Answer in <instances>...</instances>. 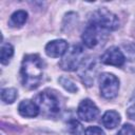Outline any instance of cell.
<instances>
[{"instance_id":"6da1fadb","label":"cell","mask_w":135,"mask_h":135,"mask_svg":"<svg viewBox=\"0 0 135 135\" xmlns=\"http://www.w3.org/2000/svg\"><path fill=\"white\" fill-rule=\"evenodd\" d=\"M43 74V61L37 54H30L24 57L21 64L20 75L22 84L33 90L39 86Z\"/></svg>"},{"instance_id":"7a4b0ae2","label":"cell","mask_w":135,"mask_h":135,"mask_svg":"<svg viewBox=\"0 0 135 135\" xmlns=\"http://www.w3.org/2000/svg\"><path fill=\"white\" fill-rule=\"evenodd\" d=\"M89 22L95 24L105 33L115 31L119 26V20L117 16L107 8H98L97 11L93 12Z\"/></svg>"},{"instance_id":"3957f363","label":"cell","mask_w":135,"mask_h":135,"mask_svg":"<svg viewBox=\"0 0 135 135\" xmlns=\"http://www.w3.org/2000/svg\"><path fill=\"white\" fill-rule=\"evenodd\" d=\"M35 102L45 116H55L60 112V102L57 95L51 91H43L35 97Z\"/></svg>"},{"instance_id":"277c9868","label":"cell","mask_w":135,"mask_h":135,"mask_svg":"<svg viewBox=\"0 0 135 135\" xmlns=\"http://www.w3.org/2000/svg\"><path fill=\"white\" fill-rule=\"evenodd\" d=\"M83 60V49L81 45L76 44L66 51L59 65L64 71H75L81 65Z\"/></svg>"},{"instance_id":"5b68a950","label":"cell","mask_w":135,"mask_h":135,"mask_svg":"<svg viewBox=\"0 0 135 135\" xmlns=\"http://www.w3.org/2000/svg\"><path fill=\"white\" fill-rule=\"evenodd\" d=\"M99 90L102 97L112 99L116 97L119 90L118 78L110 73H103L99 76Z\"/></svg>"},{"instance_id":"8992f818","label":"cell","mask_w":135,"mask_h":135,"mask_svg":"<svg viewBox=\"0 0 135 135\" xmlns=\"http://www.w3.org/2000/svg\"><path fill=\"white\" fill-rule=\"evenodd\" d=\"M104 34H107V33L103 32L101 28H99L98 26H96L95 24H93L91 22H88V24L82 33V36H81L82 42L85 46H88L90 49L95 47L99 43L101 37Z\"/></svg>"},{"instance_id":"52a82bcc","label":"cell","mask_w":135,"mask_h":135,"mask_svg":"<svg viewBox=\"0 0 135 135\" xmlns=\"http://www.w3.org/2000/svg\"><path fill=\"white\" fill-rule=\"evenodd\" d=\"M78 117L84 121H92L96 119L99 114V110L97 105L91 99H83L77 109Z\"/></svg>"},{"instance_id":"ba28073f","label":"cell","mask_w":135,"mask_h":135,"mask_svg":"<svg viewBox=\"0 0 135 135\" xmlns=\"http://www.w3.org/2000/svg\"><path fill=\"white\" fill-rule=\"evenodd\" d=\"M101 62L108 65H114V66H121L123 65L126 61V57L123 53L119 50L117 46H111L109 47L100 57Z\"/></svg>"},{"instance_id":"9c48e42d","label":"cell","mask_w":135,"mask_h":135,"mask_svg":"<svg viewBox=\"0 0 135 135\" xmlns=\"http://www.w3.org/2000/svg\"><path fill=\"white\" fill-rule=\"evenodd\" d=\"M68 51V42L63 39H56L49 42L45 46V53L47 56L57 58L64 55Z\"/></svg>"},{"instance_id":"30bf717a","label":"cell","mask_w":135,"mask_h":135,"mask_svg":"<svg viewBox=\"0 0 135 135\" xmlns=\"http://www.w3.org/2000/svg\"><path fill=\"white\" fill-rule=\"evenodd\" d=\"M18 112L21 116L23 117H30V118H33V117H36L40 110H39V107L37 105V103L35 101H32V100H28V99H25V100H22L20 103H19V107H18Z\"/></svg>"},{"instance_id":"8fae6325","label":"cell","mask_w":135,"mask_h":135,"mask_svg":"<svg viewBox=\"0 0 135 135\" xmlns=\"http://www.w3.org/2000/svg\"><path fill=\"white\" fill-rule=\"evenodd\" d=\"M81 71H80V77L82 78V81L86 83V85H92L94 81V74H95V61H82L81 63Z\"/></svg>"},{"instance_id":"7c38bea8","label":"cell","mask_w":135,"mask_h":135,"mask_svg":"<svg viewBox=\"0 0 135 135\" xmlns=\"http://www.w3.org/2000/svg\"><path fill=\"white\" fill-rule=\"evenodd\" d=\"M102 124L107 129H114L116 128L120 122V115L116 111H107L102 118H101Z\"/></svg>"},{"instance_id":"4fadbf2b","label":"cell","mask_w":135,"mask_h":135,"mask_svg":"<svg viewBox=\"0 0 135 135\" xmlns=\"http://www.w3.org/2000/svg\"><path fill=\"white\" fill-rule=\"evenodd\" d=\"M27 20V13L23 9L16 11L9 18V25L12 27H20Z\"/></svg>"},{"instance_id":"5bb4252c","label":"cell","mask_w":135,"mask_h":135,"mask_svg":"<svg viewBox=\"0 0 135 135\" xmlns=\"http://www.w3.org/2000/svg\"><path fill=\"white\" fill-rule=\"evenodd\" d=\"M14 55V49L9 43H3L1 46V63L2 64H7L11 60V58Z\"/></svg>"},{"instance_id":"9a60e30c","label":"cell","mask_w":135,"mask_h":135,"mask_svg":"<svg viewBox=\"0 0 135 135\" xmlns=\"http://www.w3.org/2000/svg\"><path fill=\"white\" fill-rule=\"evenodd\" d=\"M66 130L71 135H82L83 133L82 124L76 119H71L66 122Z\"/></svg>"},{"instance_id":"2e32d148","label":"cell","mask_w":135,"mask_h":135,"mask_svg":"<svg viewBox=\"0 0 135 135\" xmlns=\"http://www.w3.org/2000/svg\"><path fill=\"white\" fill-rule=\"evenodd\" d=\"M17 96H18V92L16 89L7 88V89H3L1 91V99L5 103H13L16 100Z\"/></svg>"},{"instance_id":"e0dca14e","label":"cell","mask_w":135,"mask_h":135,"mask_svg":"<svg viewBox=\"0 0 135 135\" xmlns=\"http://www.w3.org/2000/svg\"><path fill=\"white\" fill-rule=\"evenodd\" d=\"M58 81H59V83L68 91V92H70V93H76L77 92V86H76V84L71 80V79H69V78H66V77H60L59 79H58Z\"/></svg>"},{"instance_id":"ac0fdd59","label":"cell","mask_w":135,"mask_h":135,"mask_svg":"<svg viewBox=\"0 0 135 135\" xmlns=\"http://www.w3.org/2000/svg\"><path fill=\"white\" fill-rule=\"evenodd\" d=\"M117 135H135V127L130 123H126L118 131Z\"/></svg>"},{"instance_id":"d6986e66","label":"cell","mask_w":135,"mask_h":135,"mask_svg":"<svg viewBox=\"0 0 135 135\" xmlns=\"http://www.w3.org/2000/svg\"><path fill=\"white\" fill-rule=\"evenodd\" d=\"M84 135H105V134L101 128L94 126V127H89L85 130Z\"/></svg>"},{"instance_id":"ffe728a7","label":"cell","mask_w":135,"mask_h":135,"mask_svg":"<svg viewBox=\"0 0 135 135\" xmlns=\"http://www.w3.org/2000/svg\"><path fill=\"white\" fill-rule=\"evenodd\" d=\"M127 115L131 119H135V103H133L128 110H127Z\"/></svg>"}]
</instances>
